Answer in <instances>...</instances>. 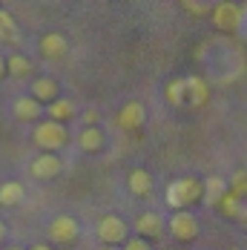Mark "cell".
<instances>
[{
	"label": "cell",
	"instance_id": "cell-1",
	"mask_svg": "<svg viewBox=\"0 0 247 250\" xmlns=\"http://www.w3.org/2000/svg\"><path fill=\"white\" fill-rule=\"evenodd\" d=\"M201 193H204V184L193 178V175H184V178H175L173 184L167 187V204L170 207H190V204H196L201 199Z\"/></svg>",
	"mask_w": 247,
	"mask_h": 250
},
{
	"label": "cell",
	"instance_id": "cell-2",
	"mask_svg": "<svg viewBox=\"0 0 247 250\" xmlns=\"http://www.w3.org/2000/svg\"><path fill=\"white\" fill-rule=\"evenodd\" d=\"M32 141H35L43 152H58L61 147H66L69 132H66V126H63V124H55V121L46 118V121H41V124L35 126Z\"/></svg>",
	"mask_w": 247,
	"mask_h": 250
},
{
	"label": "cell",
	"instance_id": "cell-3",
	"mask_svg": "<svg viewBox=\"0 0 247 250\" xmlns=\"http://www.w3.org/2000/svg\"><path fill=\"white\" fill-rule=\"evenodd\" d=\"M95 236H98L101 245H106V248H118L124 245L126 239H129V227L124 222L121 216H101L98 227H95Z\"/></svg>",
	"mask_w": 247,
	"mask_h": 250
},
{
	"label": "cell",
	"instance_id": "cell-4",
	"mask_svg": "<svg viewBox=\"0 0 247 250\" xmlns=\"http://www.w3.org/2000/svg\"><path fill=\"white\" fill-rule=\"evenodd\" d=\"M46 236H49V242H55V245H72L75 239L81 236V225H78L75 216L61 213V216H55V219L49 222Z\"/></svg>",
	"mask_w": 247,
	"mask_h": 250
},
{
	"label": "cell",
	"instance_id": "cell-5",
	"mask_svg": "<svg viewBox=\"0 0 247 250\" xmlns=\"http://www.w3.org/2000/svg\"><path fill=\"white\" fill-rule=\"evenodd\" d=\"M167 230L173 233L178 242H193L198 236V219L190 210H175L173 216L167 219Z\"/></svg>",
	"mask_w": 247,
	"mask_h": 250
},
{
	"label": "cell",
	"instance_id": "cell-6",
	"mask_svg": "<svg viewBox=\"0 0 247 250\" xmlns=\"http://www.w3.org/2000/svg\"><path fill=\"white\" fill-rule=\"evenodd\" d=\"M61 170H63V161H61L58 152H41L29 164V175L38 178V181H49L55 175H61Z\"/></svg>",
	"mask_w": 247,
	"mask_h": 250
},
{
	"label": "cell",
	"instance_id": "cell-7",
	"mask_svg": "<svg viewBox=\"0 0 247 250\" xmlns=\"http://www.w3.org/2000/svg\"><path fill=\"white\" fill-rule=\"evenodd\" d=\"M38 52H41V58L43 61H63L66 55H69V41H66V35H61V32H46L41 41H38Z\"/></svg>",
	"mask_w": 247,
	"mask_h": 250
},
{
	"label": "cell",
	"instance_id": "cell-8",
	"mask_svg": "<svg viewBox=\"0 0 247 250\" xmlns=\"http://www.w3.org/2000/svg\"><path fill=\"white\" fill-rule=\"evenodd\" d=\"M118 126H121L124 132H135V129H141L144 121H147V109H144V104L141 101H126L121 109H118Z\"/></svg>",
	"mask_w": 247,
	"mask_h": 250
},
{
	"label": "cell",
	"instance_id": "cell-9",
	"mask_svg": "<svg viewBox=\"0 0 247 250\" xmlns=\"http://www.w3.org/2000/svg\"><path fill=\"white\" fill-rule=\"evenodd\" d=\"M213 23L216 29H222V32H233V29H239V26L245 23L242 21V6H236V3H216L213 6Z\"/></svg>",
	"mask_w": 247,
	"mask_h": 250
},
{
	"label": "cell",
	"instance_id": "cell-10",
	"mask_svg": "<svg viewBox=\"0 0 247 250\" xmlns=\"http://www.w3.org/2000/svg\"><path fill=\"white\" fill-rule=\"evenodd\" d=\"M164 219H161V213H155V210H144V213H138L135 216V236L138 239H158L161 233H164Z\"/></svg>",
	"mask_w": 247,
	"mask_h": 250
},
{
	"label": "cell",
	"instance_id": "cell-11",
	"mask_svg": "<svg viewBox=\"0 0 247 250\" xmlns=\"http://www.w3.org/2000/svg\"><path fill=\"white\" fill-rule=\"evenodd\" d=\"M32 98L38 101V104H43V106H49L52 101L61 98V83L52 75L35 78V81H32Z\"/></svg>",
	"mask_w": 247,
	"mask_h": 250
},
{
	"label": "cell",
	"instance_id": "cell-12",
	"mask_svg": "<svg viewBox=\"0 0 247 250\" xmlns=\"http://www.w3.org/2000/svg\"><path fill=\"white\" fill-rule=\"evenodd\" d=\"M43 112H46V106L38 104L32 95H21V98H15V104H12V115H15L18 121H26V124H29V121H38Z\"/></svg>",
	"mask_w": 247,
	"mask_h": 250
},
{
	"label": "cell",
	"instance_id": "cell-13",
	"mask_svg": "<svg viewBox=\"0 0 247 250\" xmlns=\"http://www.w3.org/2000/svg\"><path fill=\"white\" fill-rule=\"evenodd\" d=\"M152 173L144 170V167H135V170H129L126 175V190L135 196V199H147L149 193H152Z\"/></svg>",
	"mask_w": 247,
	"mask_h": 250
},
{
	"label": "cell",
	"instance_id": "cell-14",
	"mask_svg": "<svg viewBox=\"0 0 247 250\" xmlns=\"http://www.w3.org/2000/svg\"><path fill=\"white\" fill-rule=\"evenodd\" d=\"M103 144H106V135H103L101 126H83L81 135H78V147L83 152H101Z\"/></svg>",
	"mask_w": 247,
	"mask_h": 250
},
{
	"label": "cell",
	"instance_id": "cell-15",
	"mask_svg": "<svg viewBox=\"0 0 247 250\" xmlns=\"http://www.w3.org/2000/svg\"><path fill=\"white\" fill-rule=\"evenodd\" d=\"M75 112H78V106H75L72 98H61L52 101L49 106H46V112L43 115H49V121H55V124H63V121H69V118H75Z\"/></svg>",
	"mask_w": 247,
	"mask_h": 250
},
{
	"label": "cell",
	"instance_id": "cell-16",
	"mask_svg": "<svg viewBox=\"0 0 247 250\" xmlns=\"http://www.w3.org/2000/svg\"><path fill=\"white\" fill-rule=\"evenodd\" d=\"M201 184H204L201 199H204V204H207V207H216V204L222 201V196L230 190V187H227V181H224L222 175H210V178H204Z\"/></svg>",
	"mask_w": 247,
	"mask_h": 250
},
{
	"label": "cell",
	"instance_id": "cell-17",
	"mask_svg": "<svg viewBox=\"0 0 247 250\" xmlns=\"http://www.w3.org/2000/svg\"><path fill=\"white\" fill-rule=\"evenodd\" d=\"M26 199V187L21 184V181H3L0 184V204L3 207H18L21 201Z\"/></svg>",
	"mask_w": 247,
	"mask_h": 250
},
{
	"label": "cell",
	"instance_id": "cell-18",
	"mask_svg": "<svg viewBox=\"0 0 247 250\" xmlns=\"http://www.w3.org/2000/svg\"><path fill=\"white\" fill-rule=\"evenodd\" d=\"M207 98H210L207 83H204L198 75L187 78V106H204V104H207Z\"/></svg>",
	"mask_w": 247,
	"mask_h": 250
},
{
	"label": "cell",
	"instance_id": "cell-19",
	"mask_svg": "<svg viewBox=\"0 0 247 250\" xmlns=\"http://www.w3.org/2000/svg\"><path fill=\"white\" fill-rule=\"evenodd\" d=\"M6 75L12 78H29L32 75V61L21 55V52H12L9 58H6Z\"/></svg>",
	"mask_w": 247,
	"mask_h": 250
},
{
	"label": "cell",
	"instance_id": "cell-20",
	"mask_svg": "<svg viewBox=\"0 0 247 250\" xmlns=\"http://www.w3.org/2000/svg\"><path fill=\"white\" fill-rule=\"evenodd\" d=\"M164 95L170 101V106H184L187 104V78H173L164 86Z\"/></svg>",
	"mask_w": 247,
	"mask_h": 250
},
{
	"label": "cell",
	"instance_id": "cell-21",
	"mask_svg": "<svg viewBox=\"0 0 247 250\" xmlns=\"http://www.w3.org/2000/svg\"><path fill=\"white\" fill-rule=\"evenodd\" d=\"M0 41H3V43H18V41H21L15 15H12L9 9H0Z\"/></svg>",
	"mask_w": 247,
	"mask_h": 250
},
{
	"label": "cell",
	"instance_id": "cell-22",
	"mask_svg": "<svg viewBox=\"0 0 247 250\" xmlns=\"http://www.w3.org/2000/svg\"><path fill=\"white\" fill-rule=\"evenodd\" d=\"M227 187H230V193H233V196H239V199L245 201L247 199V170H236V173L230 175Z\"/></svg>",
	"mask_w": 247,
	"mask_h": 250
},
{
	"label": "cell",
	"instance_id": "cell-23",
	"mask_svg": "<svg viewBox=\"0 0 247 250\" xmlns=\"http://www.w3.org/2000/svg\"><path fill=\"white\" fill-rule=\"evenodd\" d=\"M181 9H187L190 15H207V12H213L210 3H196V0H181Z\"/></svg>",
	"mask_w": 247,
	"mask_h": 250
},
{
	"label": "cell",
	"instance_id": "cell-24",
	"mask_svg": "<svg viewBox=\"0 0 247 250\" xmlns=\"http://www.w3.org/2000/svg\"><path fill=\"white\" fill-rule=\"evenodd\" d=\"M121 250H152V248H149V242H144V239H138V236H129V239L124 242Z\"/></svg>",
	"mask_w": 247,
	"mask_h": 250
},
{
	"label": "cell",
	"instance_id": "cell-25",
	"mask_svg": "<svg viewBox=\"0 0 247 250\" xmlns=\"http://www.w3.org/2000/svg\"><path fill=\"white\" fill-rule=\"evenodd\" d=\"M81 118H83V126H98V112L95 109H86Z\"/></svg>",
	"mask_w": 247,
	"mask_h": 250
},
{
	"label": "cell",
	"instance_id": "cell-26",
	"mask_svg": "<svg viewBox=\"0 0 247 250\" xmlns=\"http://www.w3.org/2000/svg\"><path fill=\"white\" fill-rule=\"evenodd\" d=\"M29 250H52V245H43V242H41V245H32Z\"/></svg>",
	"mask_w": 247,
	"mask_h": 250
},
{
	"label": "cell",
	"instance_id": "cell-27",
	"mask_svg": "<svg viewBox=\"0 0 247 250\" xmlns=\"http://www.w3.org/2000/svg\"><path fill=\"white\" fill-rule=\"evenodd\" d=\"M6 75V58H3V55H0V78Z\"/></svg>",
	"mask_w": 247,
	"mask_h": 250
},
{
	"label": "cell",
	"instance_id": "cell-28",
	"mask_svg": "<svg viewBox=\"0 0 247 250\" xmlns=\"http://www.w3.org/2000/svg\"><path fill=\"white\" fill-rule=\"evenodd\" d=\"M6 233H9V230H6V225H3V222H0V242L6 239Z\"/></svg>",
	"mask_w": 247,
	"mask_h": 250
},
{
	"label": "cell",
	"instance_id": "cell-29",
	"mask_svg": "<svg viewBox=\"0 0 247 250\" xmlns=\"http://www.w3.org/2000/svg\"><path fill=\"white\" fill-rule=\"evenodd\" d=\"M6 250H23V248H18V245H9V248H6Z\"/></svg>",
	"mask_w": 247,
	"mask_h": 250
},
{
	"label": "cell",
	"instance_id": "cell-30",
	"mask_svg": "<svg viewBox=\"0 0 247 250\" xmlns=\"http://www.w3.org/2000/svg\"><path fill=\"white\" fill-rule=\"evenodd\" d=\"M98 250H118V248H106V245H101V248Z\"/></svg>",
	"mask_w": 247,
	"mask_h": 250
},
{
	"label": "cell",
	"instance_id": "cell-31",
	"mask_svg": "<svg viewBox=\"0 0 247 250\" xmlns=\"http://www.w3.org/2000/svg\"><path fill=\"white\" fill-rule=\"evenodd\" d=\"M245 225H247V219H245Z\"/></svg>",
	"mask_w": 247,
	"mask_h": 250
}]
</instances>
